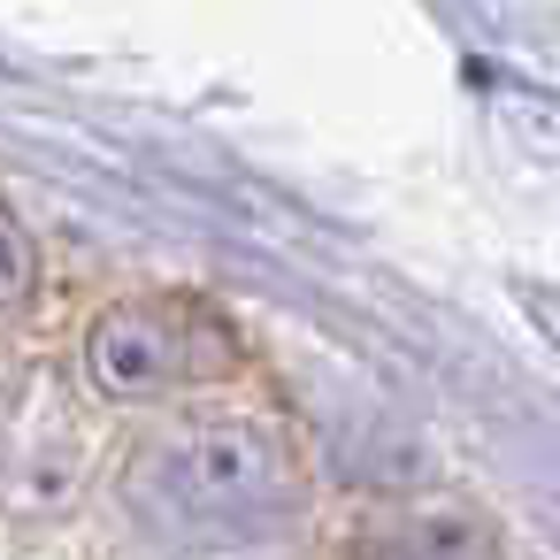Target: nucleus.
<instances>
[{"label": "nucleus", "mask_w": 560, "mask_h": 560, "mask_svg": "<svg viewBox=\"0 0 560 560\" xmlns=\"http://www.w3.org/2000/svg\"><path fill=\"white\" fill-rule=\"evenodd\" d=\"M116 514L139 560H284L307 522V476L277 422L192 415L131 453Z\"/></svg>", "instance_id": "f257e3e1"}, {"label": "nucleus", "mask_w": 560, "mask_h": 560, "mask_svg": "<svg viewBox=\"0 0 560 560\" xmlns=\"http://www.w3.org/2000/svg\"><path fill=\"white\" fill-rule=\"evenodd\" d=\"M231 330L200 300H124L85 338V376L108 399H162L231 369Z\"/></svg>", "instance_id": "f03ea898"}, {"label": "nucleus", "mask_w": 560, "mask_h": 560, "mask_svg": "<svg viewBox=\"0 0 560 560\" xmlns=\"http://www.w3.org/2000/svg\"><path fill=\"white\" fill-rule=\"evenodd\" d=\"M376 560H499V545L460 506H415L376 537Z\"/></svg>", "instance_id": "7ed1b4c3"}, {"label": "nucleus", "mask_w": 560, "mask_h": 560, "mask_svg": "<svg viewBox=\"0 0 560 560\" xmlns=\"http://www.w3.org/2000/svg\"><path fill=\"white\" fill-rule=\"evenodd\" d=\"M24 300H32V238L9 215V200H0V330L24 315Z\"/></svg>", "instance_id": "20e7f679"}]
</instances>
